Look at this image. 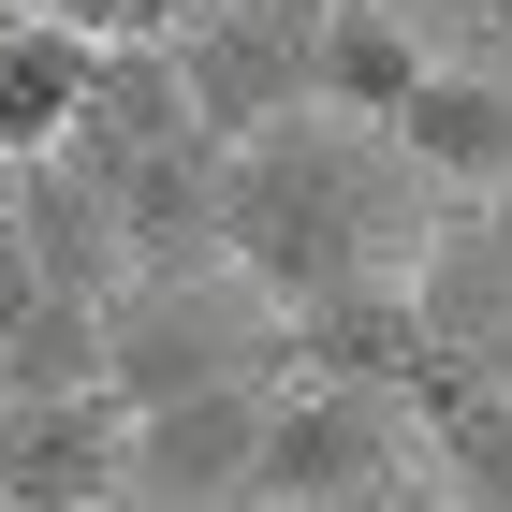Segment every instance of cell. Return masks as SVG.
<instances>
[{"mask_svg":"<svg viewBox=\"0 0 512 512\" xmlns=\"http://www.w3.org/2000/svg\"><path fill=\"white\" fill-rule=\"evenodd\" d=\"M264 395L278 381H205L176 410H132V512H249Z\"/></svg>","mask_w":512,"mask_h":512,"instance_id":"cell-6","label":"cell"},{"mask_svg":"<svg viewBox=\"0 0 512 512\" xmlns=\"http://www.w3.org/2000/svg\"><path fill=\"white\" fill-rule=\"evenodd\" d=\"M425 235H439V191L410 176V147H395L381 118H322L308 103V118L220 147V264H235L278 322L322 308V293L410 278Z\"/></svg>","mask_w":512,"mask_h":512,"instance_id":"cell-1","label":"cell"},{"mask_svg":"<svg viewBox=\"0 0 512 512\" xmlns=\"http://www.w3.org/2000/svg\"><path fill=\"white\" fill-rule=\"evenodd\" d=\"M15 30H30V0H0V44H15Z\"/></svg>","mask_w":512,"mask_h":512,"instance_id":"cell-18","label":"cell"},{"mask_svg":"<svg viewBox=\"0 0 512 512\" xmlns=\"http://www.w3.org/2000/svg\"><path fill=\"white\" fill-rule=\"evenodd\" d=\"M0 512H132V410H118V381L0 410Z\"/></svg>","mask_w":512,"mask_h":512,"instance_id":"cell-5","label":"cell"},{"mask_svg":"<svg viewBox=\"0 0 512 512\" xmlns=\"http://www.w3.org/2000/svg\"><path fill=\"white\" fill-rule=\"evenodd\" d=\"M308 59H322V0H220V15H191V30H176L191 132H205V147H249V132L308 118V103H322Z\"/></svg>","mask_w":512,"mask_h":512,"instance_id":"cell-4","label":"cell"},{"mask_svg":"<svg viewBox=\"0 0 512 512\" xmlns=\"http://www.w3.org/2000/svg\"><path fill=\"white\" fill-rule=\"evenodd\" d=\"M381 132L410 147V176H425L439 205L512 191V88H498V74H439V59H425V88H410Z\"/></svg>","mask_w":512,"mask_h":512,"instance_id":"cell-9","label":"cell"},{"mask_svg":"<svg viewBox=\"0 0 512 512\" xmlns=\"http://www.w3.org/2000/svg\"><path fill=\"white\" fill-rule=\"evenodd\" d=\"M103 191H118L132 278H205V264H220V147H205V132H176V147L118 161Z\"/></svg>","mask_w":512,"mask_h":512,"instance_id":"cell-8","label":"cell"},{"mask_svg":"<svg viewBox=\"0 0 512 512\" xmlns=\"http://www.w3.org/2000/svg\"><path fill=\"white\" fill-rule=\"evenodd\" d=\"M0 205H15V235H30L44 293H88V308H118V293H132L118 191H103L88 161H0Z\"/></svg>","mask_w":512,"mask_h":512,"instance_id":"cell-7","label":"cell"},{"mask_svg":"<svg viewBox=\"0 0 512 512\" xmlns=\"http://www.w3.org/2000/svg\"><path fill=\"white\" fill-rule=\"evenodd\" d=\"M191 15H220V0H74V30H88V44H176Z\"/></svg>","mask_w":512,"mask_h":512,"instance_id":"cell-15","label":"cell"},{"mask_svg":"<svg viewBox=\"0 0 512 512\" xmlns=\"http://www.w3.org/2000/svg\"><path fill=\"white\" fill-rule=\"evenodd\" d=\"M337 512H439V469H425V454H410V469H395V483H366V498H337Z\"/></svg>","mask_w":512,"mask_h":512,"instance_id":"cell-17","label":"cell"},{"mask_svg":"<svg viewBox=\"0 0 512 512\" xmlns=\"http://www.w3.org/2000/svg\"><path fill=\"white\" fill-rule=\"evenodd\" d=\"M103 381V308L88 293H44L15 337H0V410H30V395H88Z\"/></svg>","mask_w":512,"mask_h":512,"instance_id":"cell-14","label":"cell"},{"mask_svg":"<svg viewBox=\"0 0 512 512\" xmlns=\"http://www.w3.org/2000/svg\"><path fill=\"white\" fill-rule=\"evenodd\" d=\"M191 132V88H176V44H103V74H88V118L59 132V161H88V176H118V161L176 147Z\"/></svg>","mask_w":512,"mask_h":512,"instance_id":"cell-11","label":"cell"},{"mask_svg":"<svg viewBox=\"0 0 512 512\" xmlns=\"http://www.w3.org/2000/svg\"><path fill=\"white\" fill-rule=\"evenodd\" d=\"M103 381H118V410H176V395H205V381H278V308L235 264L132 278L118 308H103Z\"/></svg>","mask_w":512,"mask_h":512,"instance_id":"cell-2","label":"cell"},{"mask_svg":"<svg viewBox=\"0 0 512 512\" xmlns=\"http://www.w3.org/2000/svg\"><path fill=\"white\" fill-rule=\"evenodd\" d=\"M425 454L410 439V395H366V381H278L264 395V454H249V512H337L366 483H395Z\"/></svg>","mask_w":512,"mask_h":512,"instance_id":"cell-3","label":"cell"},{"mask_svg":"<svg viewBox=\"0 0 512 512\" xmlns=\"http://www.w3.org/2000/svg\"><path fill=\"white\" fill-rule=\"evenodd\" d=\"M44 308V264H30V235H15V205H0V337Z\"/></svg>","mask_w":512,"mask_h":512,"instance_id":"cell-16","label":"cell"},{"mask_svg":"<svg viewBox=\"0 0 512 512\" xmlns=\"http://www.w3.org/2000/svg\"><path fill=\"white\" fill-rule=\"evenodd\" d=\"M410 439H425V469H439L454 512H512V381L425 352V381H410Z\"/></svg>","mask_w":512,"mask_h":512,"instance_id":"cell-10","label":"cell"},{"mask_svg":"<svg viewBox=\"0 0 512 512\" xmlns=\"http://www.w3.org/2000/svg\"><path fill=\"white\" fill-rule=\"evenodd\" d=\"M308 88H322V118H395V103L425 88V30H410L395 0H322Z\"/></svg>","mask_w":512,"mask_h":512,"instance_id":"cell-13","label":"cell"},{"mask_svg":"<svg viewBox=\"0 0 512 512\" xmlns=\"http://www.w3.org/2000/svg\"><path fill=\"white\" fill-rule=\"evenodd\" d=\"M88 74H103V44L74 15H30L0 44V161H59V132L88 118Z\"/></svg>","mask_w":512,"mask_h":512,"instance_id":"cell-12","label":"cell"},{"mask_svg":"<svg viewBox=\"0 0 512 512\" xmlns=\"http://www.w3.org/2000/svg\"><path fill=\"white\" fill-rule=\"evenodd\" d=\"M30 15H74V0H30Z\"/></svg>","mask_w":512,"mask_h":512,"instance_id":"cell-19","label":"cell"}]
</instances>
